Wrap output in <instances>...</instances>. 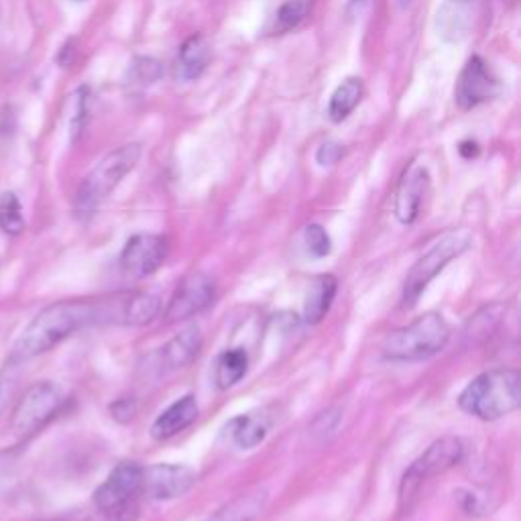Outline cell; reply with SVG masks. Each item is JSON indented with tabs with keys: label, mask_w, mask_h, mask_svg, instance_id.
<instances>
[{
	"label": "cell",
	"mask_w": 521,
	"mask_h": 521,
	"mask_svg": "<svg viewBox=\"0 0 521 521\" xmlns=\"http://www.w3.org/2000/svg\"><path fill=\"white\" fill-rule=\"evenodd\" d=\"M161 312V300L147 292H123L94 300L57 302L41 310L19 336L11 365L35 359L90 326H147Z\"/></svg>",
	"instance_id": "cell-1"
},
{
	"label": "cell",
	"mask_w": 521,
	"mask_h": 521,
	"mask_svg": "<svg viewBox=\"0 0 521 521\" xmlns=\"http://www.w3.org/2000/svg\"><path fill=\"white\" fill-rule=\"evenodd\" d=\"M462 412L495 422L521 405V375L515 369H493L475 377L458 395Z\"/></svg>",
	"instance_id": "cell-2"
},
{
	"label": "cell",
	"mask_w": 521,
	"mask_h": 521,
	"mask_svg": "<svg viewBox=\"0 0 521 521\" xmlns=\"http://www.w3.org/2000/svg\"><path fill=\"white\" fill-rule=\"evenodd\" d=\"M450 338L442 314L426 312L412 324L393 330L383 342V355L395 363H418L438 355Z\"/></svg>",
	"instance_id": "cell-3"
},
{
	"label": "cell",
	"mask_w": 521,
	"mask_h": 521,
	"mask_svg": "<svg viewBox=\"0 0 521 521\" xmlns=\"http://www.w3.org/2000/svg\"><path fill=\"white\" fill-rule=\"evenodd\" d=\"M139 159H141L139 143H131V145H125L117 151L108 153L88 173V178L82 182V186L76 194L74 210H76L78 218H90L102 206V202L114 192V188H117L137 167Z\"/></svg>",
	"instance_id": "cell-4"
},
{
	"label": "cell",
	"mask_w": 521,
	"mask_h": 521,
	"mask_svg": "<svg viewBox=\"0 0 521 521\" xmlns=\"http://www.w3.org/2000/svg\"><path fill=\"white\" fill-rule=\"evenodd\" d=\"M462 458H465V444L460 438L444 436L432 442L426 452L403 473L399 483V507H410L426 483L460 465Z\"/></svg>",
	"instance_id": "cell-5"
},
{
	"label": "cell",
	"mask_w": 521,
	"mask_h": 521,
	"mask_svg": "<svg viewBox=\"0 0 521 521\" xmlns=\"http://www.w3.org/2000/svg\"><path fill=\"white\" fill-rule=\"evenodd\" d=\"M473 243V237L469 230H452V233L438 239L410 269L408 277L403 283V306L412 308L418 304L424 289L430 285V281L442 273V269L465 253Z\"/></svg>",
	"instance_id": "cell-6"
},
{
	"label": "cell",
	"mask_w": 521,
	"mask_h": 521,
	"mask_svg": "<svg viewBox=\"0 0 521 521\" xmlns=\"http://www.w3.org/2000/svg\"><path fill=\"white\" fill-rule=\"evenodd\" d=\"M143 467L139 462L125 460L114 467L106 481L94 491V505L100 513L117 519H129L135 503L143 495Z\"/></svg>",
	"instance_id": "cell-7"
},
{
	"label": "cell",
	"mask_w": 521,
	"mask_h": 521,
	"mask_svg": "<svg viewBox=\"0 0 521 521\" xmlns=\"http://www.w3.org/2000/svg\"><path fill=\"white\" fill-rule=\"evenodd\" d=\"M64 393L51 381L35 383L25 391L13 412L11 428L17 436H31L39 428H43L62 408Z\"/></svg>",
	"instance_id": "cell-8"
},
{
	"label": "cell",
	"mask_w": 521,
	"mask_h": 521,
	"mask_svg": "<svg viewBox=\"0 0 521 521\" xmlns=\"http://www.w3.org/2000/svg\"><path fill=\"white\" fill-rule=\"evenodd\" d=\"M216 300V283L208 273L196 271L186 275L173 292L165 318L169 322H180L198 316L206 308H210Z\"/></svg>",
	"instance_id": "cell-9"
},
{
	"label": "cell",
	"mask_w": 521,
	"mask_h": 521,
	"mask_svg": "<svg viewBox=\"0 0 521 521\" xmlns=\"http://www.w3.org/2000/svg\"><path fill=\"white\" fill-rule=\"evenodd\" d=\"M499 92V80L493 76V72L487 68L481 57L475 55L471 57L456 82L454 100L462 110H473L483 102L493 100Z\"/></svg>",
	"instance_id": "cell-10"
},
{
	"label": "cell",
	"mask_w": 521,
	"mask_h": 521,
	"mask_svg": "<svg viewBox=\"0 0 521 521\" xmlns=\"http://www.w3.org/2000/svg\"><path fill=\"white\" fill-rule=\"evenodd\" d=\"M167 253L169 245L165 237L139 233L127 241L121 253V267L125 273L143 279L153 275L165 263Z\"/></svg>",
	"instance_id": "cell-11"
},
{
	"label": "cell",
	"mask_w": 521,
	"mask_h": 521,
	"mask_svg": "<svg viewBox=\"0 0 521 521\" xmlns=\"http://www.w3.org/2000/svg\"><path fill=\"white\" fill-rule=\"evenodd\" d=\"M196 483V471L186 465H153L143 471V495L171 501L186 495Z\"/></svg>",
	"instance_id": "cell-12"
},
{
	"label": "cell",
	"mask_w": 521,
	"mask_h": 521,
	"mask_svg": "<svg viewBox=\"0 0 521 521\" xmlns=\"http://www.w3.org/2000/svg\"><path fill=\"white\" fill-rule=\"evenodd\" d=\"M202 351V334L198 326H190L173 336L155 355V367L159 375L180 371L196 361Z\"/></svg>",
	"instance_id": "cell-13"
},
{
	"label": "cell",
	"mask_w": 521,
	"mask_h": 521,
	"mask_svg": "<svg viewBox=\"0 0 521 521\" xmlns=\"http://www.w3.org/2000/svg\"><path fill=\"white\" fill-rule=\"evenodd\" d=\"M428 188L430 176L426 167H414L405 173L395 196V216L401 224H414L418 220Z\"/></svg>",
	"instance_id": "cell-14"
},
{
	"label": "cell",
	"mask_w": 521,
	"mask_h": 521,
	"mask_svg": "<svg viewBox=\"0 0 521 521\" xmlns=\"http://www.w3.org/2000/svg\"><path fill=\"white\" fill-rule=\"evenodd\" d=\"M198 403L194 395H184L173 401L167 410H163L151 426V436L155 440H169L190 428L198 418Z\"/></svg>",
	"instance_id": "cell-15"
},
{
	"label": "cell",
	"mask_w": 521,
	"mask_h": 521,
	"mask_svg": "<svg viewBox=\"0 0 521 521\" xmlns=\"http://www.w3.org/2000/svg\"><path fill=\"white\" fill-rule=\"evenodd\" d=\"M338 292V281L332 275H320L312 281L306 304H304V320L308 324H320L328 314Z\"/></svg>",
	"instance_id": "cell-16"
},
{
	"label": "cell",
	"mask_w": 521,
	"mask_h": 521,
	"mask_svg": "<svg viewBox=\"0 0 521 521\" xmlns=\"http://www.w3.org/2000/svg\"><path fill=\"white\" fill-rule=\"evenodd\" d=\"M210 43L202 35L190 37L178 53V76L182 80H196L210 64Z\"/></svg>",
	"instance_id": "cell-17"
},
{
	"label": "cell",
	"mask_w": 521,
	"mask_h": 521,
	"mask_svg": "<svg viewBox=\"0 0 521 521\" xmlns=\"http://www.w3.org/2000/svg\"><path fill=\"white\" fill-rule=\"evenodd\" d=\"M269 428H271V418L263 412L239 416L237 420L230 422V430H233V442L243 450H251L257 444H261L265 440Z\"/></svg>",
	"instance_id": "cell-18"
},
{
	"label": "cell",
	"mask_w": 521,
	"mask_h": 521,
	"mask_svg": "<svg viewBox=\"0 0 521 521\" xmlns=\"http://www.w3.org/2000/svg\"><path fill=\"white\" fill-rule=\"evenodd\" d=\"M249 369V357L245 349H228L218 355L214 365V381L218 389L235 387Z\"/></svg>",
	"instance_id": "cell-19"
},
{
	"label": "cell",
	"mask_w": 521,
	"mask_h": 521,
	"mask_svg": "<svg viewBox=\"0 0 521 521\" xmlns=\"http://www.w3.org/2000/svg\"><path fill=\"white\" fill-rule=\"evenodd\" d=\"M267 505V491L255 489L247 495H241L224 509H220L210 521H255Z\"/></svg>",
	"instance_id": "cell-20"
},
{
	"label": "cell",
	"mask_w": 521,
	"mask_h": 521,
	"mask_svg": "<svg viewBox=\"0 0 521 521\" xmlns=\"http://www.w3.org/2000/svg\"><path fill=\"white\" fill-rule=\"evenodd\" d=\"M363 96V82L359 78L344 80L332 94L328 104V117L332 123H342L357 108Z\"/></svg>",
	"instance_id": "cell-21"
},
{
	"label": "cell",
	"mask_w": 521,
	"mask_h": 521,
	"mask_svg": "<svg viewBox=\"0 0 521 521\" xmlns=\"http://www.w3.org/2000/svg\"><path fill=\"white\" fill-rule=\"evenodd\" d=\"M0 228L11 237H17L25 230V216L21 210V202L13 192H7L3 194V198H0Z\"/></svg>",
	"instance_id": "cell-22"
},
{
	"label": "cell",
	"mask_w": 521,
	"mask_h": 521,
	"mask_svg": "<svg viewBox=\"0 0 521 521\" xmlns=\"http://www.w3.org/2000/svg\"><path fill=\"white\" fill-rule=\"evenodd\" d=\"M310 11V0H287L277 13V29L289 31L298 27Z\"/></svg>",
	"instance_id": "cell-23"
},
{
	"label": "cell",
	"mask_w": 521,
	"mask_h": 521,
	"mask_svg": "<svg viewBox=\"0 0 521 521\" xmlns=\"http://www.w3.org/2000/svg\"><path fill=\"white\" fill-rule=\"evenodd\" d=\"M163 76V66L153 57H137L131 66V80L139 86H151Z\"/></svg>",
	"instance_id": "cell-24"
},
{
	"label": "cell",
	"mask_w": 521,
	"mask_h": 521,
	"mask_svg": "<svg viewBox=\"0 0 521 521\" xmlns=\"http://www.w3.org/2000/svg\"><path fill=\"white\" fill-rule=\"evenodd\" d=\"M306 247H308L310 255L316 257V259H322V257L330 255L332 243H330L328 233L320 224H310L306 228Z\"/></svg>",
	"instance_id": "cell-25"
},
{
	"label": "cell",
	"mask_w": 521,
	"mask_h": 521,
	"mask_svg": "<svg viewBox=\"0 0 521 521\" xmlns=\"http://www.w3.org/2000/svg\"><path fill=\"white\" fill-rule=\"evenodd\" d=\"M15 135V110L13 106L0 108V147H7Z\"/></svg>",
	"instance_id": "cell-26"
},
{
	"label": "cell",
	"mask_w": 521,
	"mask_h": 521,
	"mask_svg": "<svg viewBox=\"0 0 521 521\" xmlns=\"http://www.w3.org/2000/svg\"><path fill=\"white\" fill-rule=\"evenodd\" d=\"M344 155V147L336 141H326L320 145L318 153H316V161L322 165V167H328V165H334L340 161V157Z\"/></svg>",
	"instance_id": "cell-27"
},
{
	"label": "cell",
	"mask_w": 521,
	"mask_h": 521,
	"mask_svg": "<svg viewBox=\"0 0 521 521\" xmlns=\"http://www.w3.org/2000/svg\"><path fill=\"white\" fill-rule=\"evenodd\" d=\"M11 389H13V375L3 373L0 375V414H3V410H5V403L11 395Z\"/></svg>",
	"instance_id": "cell-28"
},
{
	"label": "cell",
	"mask_w": 521,
	"mask_h": 521,
	"mask_svg": "<svg viewBox=\"0 0 521 521\" xmlns=\"http://www.w3.org/2000/svg\"><path fill=\"white\" fill-rule=\"evenodd\" d=\"M458 151H460V155H465V157H475L479 153V147H477V143L469 141V143H462Z\"/></svg>",
	"instance_id": "cell-29"
},
{
	"label": "cell",
	"mask_w": 521,
	"mask_h": 521,
	"mask_svg": "<svg viewBox=\"0 0 521 521\" xmlns=\"http://www.w3.org/2000/svg\"><path fill=\"white\" fill-rule=\"evenodd\" d=\"M473 3H479V0H448L446 7H450V9H462V7L473 5Z\"/></svg>",
	"instance_id": "cell-30"
},
{
	"label": "cell",
	"mask_w": 521,
	"mask_h": 521,
	"mask_svg": "<svg viewBox=\"0 0 521 521\" xmlns=\"http://www.w3.org/2000/svg\"><path fill=\"white\" fill-rule=\"evenodd\" d=\"M393 3H395L399 9H403V7H408V5L412 3V0H393Z\"/></svg>",
	"instance_id": "cell-31"
},
{
	"label": "cell",
	"mask_w": 521,
	"mask_h": 521,
	"mask_svg": "<svg viewBox=\"0 0 521 521\" xmlns=\"http://www.w3.org/2000/svg\"><path fill=\"white\" fill-rule=\"evenodd\" d=\"M72 3H84V0H72Z\"/></svg>",
	"instance_id": "cell-32"
},
{
	"label": "cell",
	"mask_w": 521,
	"mask_h": 521,
	"mask_svg": "<svg viewBox=\"0 0 521 521\" xmlns=\"http://www.w3.org/2000/svg\"><path fill=\"white\" fill-rule=\"evenodd\" d=\"M353 3H365V0H353Z\"/></svg>",
	"instance_id": "cell-33"
}]
</instances>
